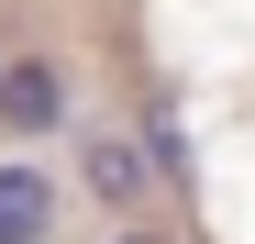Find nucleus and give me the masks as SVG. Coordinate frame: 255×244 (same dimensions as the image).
Returning a JSON list of instances; mask_svg holds the SVG:
<instances>
[{
    "instance_id": "nucleus-2",
    "label": "nucleus",
    "mask_w": 255,
    "mask_h": 244,
    "mask_svg": "<svg viewBox=\"0 0 255 244\" xmlns=\"http://www.w3.org/2000/svg\"><path fill=\"white\" fill-rule=\"evenodd\" d=\"M56 122H67V67L56 56H11L0 67V133L33 144V133H56Z\"/></svg>"
},
{
    "instance_id": "nucleus-1",
    "label": "nucleus",
    "mask_w": 255,
    "mask_h": 244,
    "mask_svg": "<svg viewBox=\"0 0 255 244\" xmlns=\"http://www.w3.org/2000/svg\"><path fill=\"white\" fill-rule=\"evenodd\" d=\"M78 189H89L100 211L133 222L144 200L166 189V167H155V144H133V133H89V144H78Z\"/></svg>"
},
{
    "instance_id": "nucleus-5",
    "label": "nucleus",
    "mask_w": 255,
    "mask_h": 244,
    "mask_svg": "<svg viewBox=\"0 0 255 244\" xmlns=\"http://www.w3.org/2000/svg\"><path fill=\"white\" fill-rule=\"evenodd\" d=\"M111 244H166V233H133V222H122V233H111Z\"/></svg>"
},
{
    "instance_id": "nucleus-3",
    "label": "nucleus",
    "mask_w": 255,
    "mask_h": 244,
    "mask_svg": "<svg viewBox=\"0 0 255 244\" xmlns=\"http://www.w3.org/2000/svg\"><path fill=\"white\" fill-rule=\"evenodd\" d=\"M56 233V178L45 167H0V244H45Z\"/></svg>"
},
{
    "instance_id": "nucleus-4",
    "label": "nucleus",
    "mask_w": 255,
    "mask_h": 244,
    "mask_svg": "<svg viewBox=\"0 0 255 244\" xmlns=\"http://www.w3.org/2000/svg\"><path fill=\"white\" fill-rule=\"evenodd\" d=\"M144 144H155L166 178H189V122H178V111H144Z\"/></svg>"
}]
</instances>
